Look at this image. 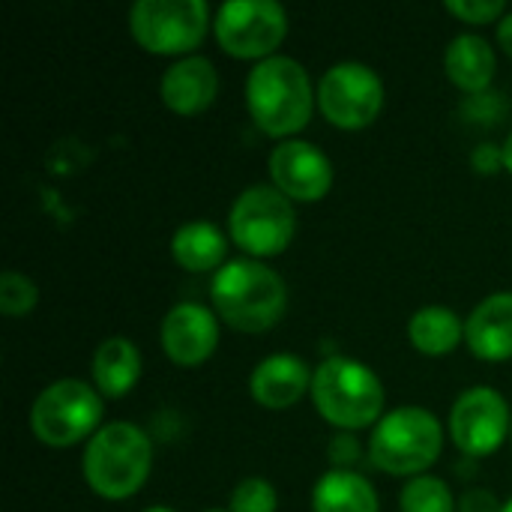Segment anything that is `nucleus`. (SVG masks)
Here are the masks:
<instances>
[{
    "instance_id": "nucleus-18",
    "label": "nucleus",
    "mask_w": 512,
    "mask_h": 512,
    "mask_svg": "<svg viewBox=\"0 0 512 512\" xmlns=\"http://www.w3.org/2000/svg\"><path fill=\"white\" fill-rule=\"evenodd\" d=\"M141 369H144L141 351L126 336H108L93 351V363H90L93 384L105 399H123L126 393H132L141 378Z\"/></svg>"
},
{
    "instance_id": "nucleus-10",
    "label": "nucleus",
    "mask_w": 512,
    "mask_h": 512,
    "mask_svg": "<svg viewBox=\"0 0 512 512\" xmlns=\"http://www.w3.org/2000/svg\"><path fill=\"white\" fill-rule=\"evenodd\" d=\"M318 108L336 129H366L384 108V81L372 66L342 60L321 75Z\"/></svg>"
},
{
    "instance_id": "nucleus-30",
    "label": "nucleus",
    "mask_w": 512,
    "mask_h": 512,
    "mask_svg": "<svg viewBox=\"0 0 512 512\" xmlns=\"http://www.w3.org/2000/svg\"><path fill=\"white\" fill-rule=\"evenodd\" d=\"M501 150H504V168H507V171L512 174V129H510V135H507V141H504V147H501Z\"/></svg>"
},
{
    "instance_id": "nucleus-11",
    "label": "nucleus",
    "mask_w": 512,
    "mask_h": 512,
    "mask_svg": "<svg viewBox=\"0 0 512 512\" xmlns=\"http://www.w3.org/2000/svg\"><path fill=\"white\" fill-rule=\"evenodd\" d=\"M510 429V405L495 387H471L450 408L447 432L468 459L492 456L504 444Z\"/></svg>"
},
{
    "instance_id": "nucleus-23",
    "label": "nucleus",
    "mask_w": 512,
    "mask_h": 512,
    "mask_svg": "<svg viewBox=\"0 0 512 512\" xmlns=\"http://www.w3.org/2000/svg\"><path fill=\"white\" fill-rule=\"evenodd\" d=\"M39 303V288L30 276L18 270H6L0 276V312L6 318H24L36 309Z\"/></svg>"
},
{
    "instance_id": "nucleus-27",
    "label": "nucleus",
    "mask_w": 512,
    "mask_h": 512,
    "mask_svg": "<svg viewBox=\"0 0 512 512\" xmlns=\"http://www.w3.org/2000/svg\"><path fill=\"white\" fill-rule=\"evenodd\" d=\"M459 512H504V504L492 489H468L459 498Z\"/></svg>"
},
{
    "instance_id": "nucleus-24",
    "label": "nucleus",
    "mask_w": 512,
    "mask_h": 512,
    "mask_svg": "<svg viewBox=\"0 0 512 512\" xmlns=\"http://www.w3.org/2000/svg\"><path fill=\"white\" fill-rule=\"evenodd\" d=\"M279 495L270 480L264 477H246L231 489L228 512H276Z\"/></svg>"
},
{
    "instance_id": "nucleus-14",
    "label": "nucleus",
    "mask_w": 512,
    "mask_h": 512,
    "mask_svg": "<svg viewBox=\"0 0 512 512\" xmlns=\"http://www.w3.org/2000/svg\"><path fill=\"white\" fill-rule=\"evenodd\" d=\"M312 369L300 354H270L264 357L252 375H249V393L252 399L267 411H288L294 408L306 393H312Z\"/></svg>"
},
{
    "instance_id": "nucleus-29",
    "label": "nucleus",
    "mask_w": 512,
    "mask_h": 512,
    "mask_svg": "<svg viewBox=\"0 0 512 512\" xmlns=\"http://www.w3.org/2000/svg\"><path fill=\"white\" fill-rule=\"evenodd\" d=\"M498 45L512 57V12H507V15L498 21Z\"/></svg>"
},
{
    "instance_id": "nucleus-21",
    "label": "nucleus",
    "mask_w": 512,
    "mask_h": 512,
    "mask_svg": "<svg viewBox=\"0 0 512 512\" xmlns=\"http://www.w3.org/2000/svg\"><path fill=\"white\" fill-rule=\"evenodd\" d=\"M408 339L420 354L444 357L465 339V324L450 306H420L408 321Z\"/></svg>"
},
{
    "instance_id": "nucleus-25",
    "label": "nucleus",
    "mask_w": 512,
    "mask_h": 512,
    "mask_svg": "<svg viewBox=\"0 0 512 512\" xmlns=\"http://www.w3.org/2000/svg\"><path fill=\"white\" fill-rule=\"evenodd\" d=\"M444 9L465 24H492L507 15V0H447Z\"/></svg>"
},
{
    "instance_id": "nucleus-13",
    "label": "nucleus",
    "mask_w": 512,
    "mask_h": 512,
    "mask_svg": "<svg viewBox=\"0 0 512 512\" xmlns=\"http://www.w3.org/2000/svg\"><path fill=\"white\" fill-rule=\"evenodd\" d=\"M159 342L174 366L192 369L213 357L219 348V321L201 303H177L159 327Z\"/></svg>"
},
{
    "instance_id": "nucleus-3",
    "label": "nucleus",
    "mask_w": 512,
    "mask_h": 512,
    "mask_svg": "<svg viewBox=\"0 0 512 512\" xmlns=\"http://www.w3.org/2000/svg\"><path fill=\"white\" fill-rule=\"evenodd\" d=\"M153 468V441L150 435L129 423H105L84 447L81 471L90 486L105 501L132 498L150 477Z\"/></svg>"
},
{
    "instance_id": "nucleus-26",
    "label": "nucleus",
    "mask_w": 512,
    "mask_h": 512,
    "mask_svg": "<svg viewBox=\"0 0 512 512\" xmlns=\"http://www.w3.org/2000/svg\"><path fill=\"white\" fill-rule=\"evenodd\" d=\"M360 459V444L354 441L351 432H339L333 441H330V462L333 468H342V471H351L348 465Z\"/></svg>"
},
{
    "instance_id": "nucleus-2",
    "label": "nucleus",
    "mask_w": 512,
    "mask_h": 512,
    "mask_svg": "<svg viewBox=\"0 0 512 512\" xmlns=\"http://www.w3.org/2000/svg\"><path fill=\"white\" fill-rule=\"evenodd\" d=\"M210 297L216 315L240 333H264L276 327L288 309L285 279L258 258H234L216 270Z\"/></svg>"
},
{
    "instance_id": "nucleus-28",
    "label": "nucleus",
    "mask_w": 512,
    "mask_h": 512,
    "mask_svg": "<svg viewBox=\"0 0 512 512\" xmlns=\"http://www.w3.org/2000/svg\"><path fill=\"white\" fill-rule=\"evenodd\" d=\"M501 165H504V150H501V147H495V144H483V147H477V150H474V168H477V171L492 174V171H498Z\"/></svg>"
},
{
    "instance_id": "nucleus-32",
    "label": "nucleus",
    "mask_w": 512,
    "mask_h": 512,
    "mask_svg": "<svg viewBox=\"0 0 512 512\" xmlns=\"http://www.w3.org/2000/svg\"><path fill=\"white\" fill-rule=\"evenodd\" d=\"M504 512H512V498L507 501V504H504Z\"/></svg>"
},
{
    "instance_id": "nucleus-4",
    "label": "nucleus",
    "mask_w": 512,
    "mask_h": 512,
    "mask_svg": "<svg viewBox=\"0 0 512 512\" xmlns=\"http://www.w3.org/2000/svg\"><path fill=\"white\" fill-rule=\"evenodd\" d=\"M384 384L381 378L360 360L333 354L315 366L312 375V402L318 414L342 429V432H357L366 426H378L384 417Z\"/></svg>"
},
{
    "instance_id": "nucleus-31",
    "label": "nucleus",
    "mask_w": 512,
    "mask_h": 512,
    "mask_svg": "<svg viewBox=\"0 0 512 512\" xmlns=\"http://www.w3.org/2000/svg\"><path fill=\"white\" fill-rule=\"evenodd\" d=\"M144 512H174V510H171V507H147Z\"/></svg>"
},
{
    "instance_id": "nucleus-33",
    "label": "nucleus",
    "mask_w": 512,
    "mask_h": 512,
    "mask_svg": "<svg viewBox=\"0 0 512 512\" xmlns=\"http://www.w3.org/2000/svg\"><path fill=\"white\" fill-rule=\"evenodd\" d=\"M207 512H228V510H207Z\"/></svg>"
},
{
    "instance_id": "nucleus-22",
    "label": "nucleus",
    "mask_w": 512,
    "mask_h": 512,
    "mask_svg": "<svg viewBox=\"0 0 512 512\" xmlns=\"http://www.w3.org/2000/svg\"><path fill=\"white\" fill-rule=\"evenodd\" d=\"M399 510L402 512H456L453 489L432 474H420L408 480L399 492Z\"/></svg>"
},
{
    "instance_id": "nucleus-15",
    "label": "nucleus",
    "mask_w": 512,
    "mask_h": 512,
    "mask_svg": "<svg viewBox=\"0 0 512 512\" xmlns=\"http://www.w3.org/2000/svg\"><path fill=\"white\" fill-rule=\"evenodd\" d=\"M219 93V72L210 57L189 54L171 63L159 78V96L174 114L192 117L213 105Z\"/></svg>"
},
{
    "instance_id": "nucleus-20",
    "label": "nucleus",
    "mask_w": 512,
    "mask_h": 512,
    "mask_svg": "<svg viewBox=\"0 0 512 512\" xmlns=\"http://www.w3.org/2000/svg\"><path fill=\"white\" fill-rule=\"evenodd\" d=\"M225 252H228L225 234L213 222H204V219L180 225L171 237L174 261L189 273H210V270L225 267Z\"/></svg>"
},
{
    "instance_id": "nucleus-12",
    "label": "nucleus",
    "mask_w": 512,
    "mask_h": 512,
    "mask_svg": "<svg viewBox=\"0 0 512 512\" xmlns=\"http://www.w3.org/2000/svg\"><path fill=\"white\" fill-rule=\"evenodd\" d=\"M270 177L291 201H321L333 189V162L312 141L288 138L270 153Z\"/></svg>"
},
{
    "instance_id": "nucleus-19",
    "label": "nucleus",
    "mask_w": 512,
    "mask_h": 512,
    "mask_svg": "<svg viewBox=\"0 0 512 512\" xmlns=\"http://www.w3.org/2000/svg\"><path fill=\"white\" fill-rule=\"evenodd\" d=\"M312 512H381V501L363 474L330 468L312 489Z\"/></svg>"
},
{
    "instance_id": "nucleus-9",
    "label": "nucleus",
    "mask_w": 512,
    "mask_h": 512,
    "mask_svg": "<svg viewBox=\"0 0 512 512\" xmlns=\"http://www.w3.org/2000/svg\"><path fill=\"white\" fill-rule=\"evenodd\" d=\"M216 42L240 60H267L288 36V12L276 0H228L216 12Z\"/></svg>"
},
{
    "instance_id": "nucleus-7",
    "label": "nucleus",
    "mask_w": 512,
    "mask_h": 512,
    "mask_svg": "<svg viewBox=\"0 0 512 512\" xmlns=\"http://www.w3.org/2000/svg\"><path fill=\"white\" fill-rule=\"evenodd\" d=\"M294 231V204L273 183H255L231 204L228 234L249 258H273L285 252L294 240Z\"/></svg>"
},
{
    "instance_id": "nucleus-5",
    "label": "nucleus",
    "mask_w": 512,
    "mask_h": 512,
    "mask_svg": "<svg viewBox=\"0 0 512 512\" xmlns=\"http://www.w3.org/2000/svg\"><path fill=\"white\" fill-rule=\"evenodd\" d=\"M444 450V429L438 417L420 405L387 411L369 438V459L378 471L393 477L426 474Z\"/></svg>"
},
{
    "instance_id": "nucleus-1",
    "label": "nucleus",
    "mask_w": 512,
    "mask_h": 512,
    "mask_svg": "<svg viewBox=\"0 0 512 512\" xmlns=\"http://www.w3.org/2000/svg\"><path fill=\"white\" fill-rule=\"evenodd\" d=\"M318 90L306 66L294 57L273 54L252 66L246 78V108L255 126L270 138H291L312 120Z\"/></svg>"
},
{
    "instance_id": "nucleus-6",
    "label": "nucleus",
    "mask_w": 512,
    "mask_h": 512,
    "mask_svg": "<svg viewBox=\"0 0 512 512\" xmlns=\"http://www.w3.org/2000/svg\"><path fill=\"white\" fill-rule=\"evenodd\" d=\"M102 396L93 384L81 378H60L48 384L33 408L30 429L39 444L63 450L78 441H90L102 426Z\"/></svg>"
},
{
    "instance_id": "nucleus-16",
    "label": "nucleus",
    "mask_w": 512,
    "mask_h": 512,
    "mask_svg": "<svg viewBox=\"0 0 512 512\" xmlns=\"http://www.w3.org/2000/svg\"><path fill=\"white\" fill-rule=\"evenodd\" d=\"M465 342L474 357L504 363L512 357V291L489 294L465 321Z\"/></svg>"
},
{
    "instance_id": "nucleus-17",
    "label": "nucleus",
    "mask_w": 512,
    "mask_h": 512,
    "mask_svg": "<svg viewBox=\"0 0 512 512\" xmlns=\"http://www.w3.org/2000/svg\"><path fill=\"white\" fill-rule=\"evenodd\" d=\"M444 69L459 90L480 96L498 72V54L480 33H459L444 51Z\"/></svg>"
},
{
    "instance_id": "nucleus-34",
    "label": "nucleus",
    "mask_w": 512,
    "mask_h": 512,
    "mask_svg": "<svg viewBox=\"0 0 512 512\" xmlns=\"http://www.w3.org/2000/svg\"><path fill=\"white\" fill-rule=\"evenodd\" d=\"M510 438H512V429H510Z\"/></svg>"
},
{
    "instance_id": "nucleus-8",
    "label": "nucleus",
    "mask_w": 512,
    "mask_h": 512,
    "mask_svg": "<svg viewBox=\"0 0 512 512\" xmlns=\"http://www.w3.org/2000/svg\"><path fill=\"white\" fill-rule=\"evenodd\" d=\"M210 27V6L204 0H135L129 9V30L150 54H183L198 48Z\"/></svg>"
}]
</instances>
